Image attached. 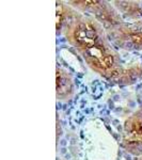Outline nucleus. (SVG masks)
<instances>
[{
  "label": "nucleus",
  "instance_id": "1",
  "mask_svg": "<svg viewBox=\"0 0 142 160\" xmlns=\"http://www.w3.org/2000/svg\"><path fill=\"white\" fill-rule=\"evenodd\" d=\"M68 6L80 13H88L104 27L106 32L115 29L124 24L123 17L117 11L111 2L102 0H75L68 1Z\"/></svg>",
  "mask_w": 142,
  "mask_h": 160
},
{
  "label": "nucleus",
  "instance_id": "6",
  "mask_svg": "<svg viewBox=\"0 0 142 160\" xmlns=\"http://www.w3.org/2000/svg\"><path fill=\"white\" fill-rule=\"evenodd\" d=\"M142 78V64L134 63L130 65L123 66L120 75L118 76L114 83L119 86H130L136 83Z\"/></svg>",
  "mask_w": 142,
  "mask_h": 160
},
{
  "label": "nucleus",
  "instance_id": "5",
  "mask_svg": "<svg viewBox=\"0 0 142 160\" xmlns=\"http://www.w3.org/2000/svg\"><path fill=\"white\" fill-rule=\"evenodd\" d=\"M113 7L122 17L135 22L142 20V3L139 1H113Z\"/></svg>",
  "mask_w": 142,
  "mask_h": 160
},
{
  "label": "nucleus",
  "instance_id": "7",
  "mask_svg": "<svg viewBox=\"0 0 142 160\" xmlns=\"http://www.w3.org/2000/svg\"><path fill=\"white\" fill-rule=\"evenodd\" d=\"M57 11H56V29L57 34H62V28H63L64 19H65L66 13L69 6L65 4L62 1H57Z\"/></svg>",
  "mask_w": 142,
  "mask_h": 160
},
{
  "label": "nucleus",
  "instance_id": "3",
  "mask_svg": "<svg viewBox=\"0 0 142 160\" xmlns=\"http://www.w3.org/2000/svg\"><path fill=\"white\" fill-rule=\"evenodd\" d=\"M122 146L133 156H142V108L124 121Z\"/></svg>",
  "mask_w": 142,
  "mask_h": 160
},
{
  "label": "nucleus",
  "instance_id": "2",
  "mask_svg": "<svg viewBox=\"0 0 142 160\" xmlns=\"http://www.w3.org/2000/svg\"><path fill=\"white\" fill-rule=\"evenodd\" d=\"M108 38L118 47L129 51L142 50V20L134 24H122L107 32Z\"/></svg>",
  "mask_w": 142,
  "mask_h": 160
},
{
  "label": "nucleus",
  "instance_id": "4",
  "mask_svg": "<svg viewBox=\"0 0 142 160\" xmlns=\"http://www.w3.org/2000/svg\"><path fill=\"white\" fill-rule=\"evenodd\" d=\"M73 77L66 69L57 66L56 68V97L60 102H68L75 94Z\"/></svg>",
  "mask_w": 142,
  "mask_h": 160
},
{
  "label": "nucleus",
  "instance_id": "8",
  "mask_svg": "<svg viewBox=\"0 0 142 160\" xmlns=\"http://www.w3.org/2000/svg\"><path fill=\"white\" fill-rule=\"evenodd\" d=\"M138 160H142V156H140V157H139V159Z\"/></svg>",
  "mask_w": 142,
  "mask_h": 160
}]
</instances>
